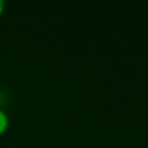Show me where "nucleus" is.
Here are the masks:
<instances>
[{"label":"nucleus","instance_id":"nucleus-1","mask_svg":"<svg viewBox=\"0 0 148 148\" xmlns=\"http://www.w3.org/2000/svg\"><path fill=\"white\" fill-rule=\"evenodd\" d=\"M9 127V118L8 114L0 109V135H2L3 133H6V131Z\"/></svg>","mask_w":148,"mask_h":148},{"label":"nucleus","instance_id":"nucleus-2","mask_svg":"<svg viewBox=\"0 0 148 148\" xmlns=\"http://www.w3.org/2000/svg\"><path fill=\"white\" fill-rule=\"evenodd\" d=\"M3 12H5V2L0 0V16L3 14Z\"/></svg>","mask_w":148,"mask_h":148}]
</instances>
